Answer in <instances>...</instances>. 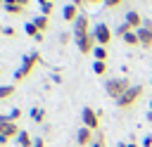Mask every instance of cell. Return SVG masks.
<instances>
[{"mask_svg":"<svg viewBox=\"0 0 152 147\" xmlns=\"http://www.w3.org/2000/svg\"><path fill=\"white\" fill-rule=\"evenodd\" d=\"M38 64H43L40 52H28V55H24V57H21V64H19V66H17V71H14V81L19 83V81L28 78Z\"/></svg>","mask_w":152,"mask_h":147,"instance_id":"cell-1","label":"cell"},{"mask_svg":"<svg viewBox=\"0 0 152 147\" xmlns=\"http://www.w3.org/2000/svg\"><path fill=\"white\" fill-rule=\"evenodd\" d=\"M128 88H131V81H128L126 76H121V78H107V81H104V92H107L114 102H116Z\"/></svg>","mask_w":152,"mask_h":147,"instance_id":"cell-2","label":"cell"},{"mask_svg":"<svg viewBox=\"0 0 152 147\" xmlns=\"http://www.w3.org/2000/svg\"><path fill=\"white\" fill-rule=\"evenodd\" d=\"M142 92H145V88H142L140 83H138V85H131V88L116 100V107H119V109H131V107L142 97Z\"/></svg>","mask_w":152,"mask_h":147,"instance_id":"cell-3","label":"cell"},{"mask_svg":"<svg viewBox=\"0 0 152 147\" xmlns=\"http://www.w3.org/2000/svg\"><path fill=\"white\" fill-rule=\"evenodd\" d=\"M81 121H83V126L86 128H90V130H100V111H95L93 107H83L81 109Z\"/></svg>","mask_w":152,"mask_h":147,"instance_id":"cell-4","label":"cell"},{"mask_svg":"<svg viewBox=\"0 0 152 147\" xmlns=\"http://www.w3.org/2000/svg\"><path fill=\"white\" fill-rule=\"evenodd\" d=\"M88 33H90V14H83L81 12V17L74 21V40L76 38H83Z\"/></svg>","mask_w":152,"mask_h":147,"instance_id":"cell-5","label":"cell"},{"mask_svg":"<svg viewBox=\"0 0 152 147\" xmlns=\"http://www.w3.org/2000/svg\"><path fill=\"white\" fill-rule=\"evenodd\" d=\"M93 36H95V43L97 45H107V43H112V28L107 26V24H95V28H93Z\"/></svg>","mask_w":152,"mask_h":147,"instance_id":"cell-6","label":"cell"},{"mask_svg":"<svg viewBox=\"0 0 152 147\" xmlns=\"http://www.w3.org/2000/svg\"><path fill=\"white\" fill-rule=\"evenodd\" d=\"M93 140H95V130H90V128H86V126L76 130V145H78V147H90Z\"/></svg>","mask_w":152,"mask_h":147,"instance_id":"cell-7","label":"cell"},{"mask_svg":"<svg viewBox=\"0 0 152 147\" xmlns=\"http://www.w3.org/2000/svg\"><path fill=\"white\" fill-rule=\"evenodd\" d=\"M95 36H93V31L88 33V36H83V38H76V47L83 52V55H90L93 50H95Z\"/></svg>","mask_w":152,"mask_h":147,"instance_id":"cell-8","label":"cell"},{"mask_svg":"<svg viewBox=\"0 0 152 147\" xmlns=\"http://www.w3.org/2000/svg\"><path fill=\"white\" fill-rule=\"evenodd\" d=\"M124 21H126V24H128L133 31H138V28L142 26V21H145V19L140 17V12H135V9H128V12H126V17H124Z\"/></svg>","mask_w":152,"mask_h":147,"instance_id":"cell-9","label":"cell"},{"mask_svg":"<svg viewBox=\"0 0 152 147\" xmlns=\"http://www.w3.org/2000/svg\"><path fill=\"white\" fill-rule=\"evenodd\" d=\"M21 130H19V123H14V121H2L0 123V135H7L10 140L12 138H17Z\"/></svg>","mask_w":152,"mask_h":147,"instance_id":"cell-10","label":"cell"},{"mask_svg":"<svg viewBox=\"0 0 152 147\" xmlns=\"http://www.w3.org/2000/svg\"><path fill=\"white\" fill-rule=\"evenodd\" d=\"M62 17H64V21L74 24V21L81 17V12H78V7H76V5H64V7H62Z\"/></svg>","mask_w":152,"mask_h":147,"instance_id":"cell-11","label":"cell"},{"mask_svg":"<svg viewBox=\"0 0 152 147\" xmlns=\"http://www.w3.org/2000/svg\"><path fill=\"white\" fill-rule=\"evenodd\" d=\"M135 33H138V40H140V45H142V47H152V28L140 26Z\"/></svg>","mask_w":152,"mask_h":147,"instance_id":"cell-12","label":"cell"},{"mask_svg":"<svg viewBox=\"0 0 152 147\" xmlns=\"http://www.w3.org/2000/svg\"><path fill=\"white\" fill-rule=\"evenodd\" d=\"M24 31H26V36H28V38H33V40H38V43L43 40V33L36 28V24H33V21H26V24H24Z\"/></svg>","mask_w":152,"mask_h":147,"instance_id":"cell-13","label":"cell"},{"mask_svg":"<svg viewBox=\"0 0 152 147\" xmlns=\"http://www.w3.org/2000/svg\"><path fill=\"white\" fill-rule=\"evenodd\" d=\"M31 21H33V24H36V28H38V31H40V33H43V31H48V28H50V19H48V17H45V14H36V17H33V19H31Z\"/></svg>","mask_w":152,"mask_h":147,"instance_id":"cell-14","label":"cell"},{"mask_svg":"<svg viewBox=\"0 0 152 147\" xmlns=\"http://www.w3.org/2000/svg\"><path fill=\"white\" fill-rule=\"evenodd\" d=\"M28 116H31L33 123H43V121H45V109H43V107H33Z\"/></svg>","mask_w":152,"mask_h":147,"instance_id":"cell-15","label":"cell"},{"mask_svg":"<svg viewBox=\"0 0 152 147\" xmlns=\"http://www.w3.org/2000/svg\"><path fill=\"white\" fill-rule=\"evenodd\" d=\"M17 142H19V147H33V138L28 135V130H21L17 135Z\"/></svg>","mask_w":152,"mask_h":147,"instance_id":"cell-16","label":"cell"},{"mask_svg":"<svg viewBox=\"0 0 152 147\" xmlns=\"http://www.w3.org/2000/svg\"><path fill=\"white\" fill-rule=\"evenodd\" d=\"M14 92H17V85H14V83H10V85H0V100H10Z\"/></svg>","mask_w":152,"mask_h":147,"instance_id":"cell-17","label":"cell"},{"mask_svg":"<svg viewBox=\"0 0 152 147\" xmlns=\"http://www.w3.org/2000/svg\"><path fill=\"white\" fill-rule=\"evenodd\" d=\"M93 55H95V62H107V57H109V52H107V47H102V45H95V50H93Z\"/></svg>","mask_w":152,"mask_h":147,"instance_id":"cell-18","label":"cell"},{"mask_svg":"<svg viewBox=\"0 0 152 147\" xmlns=\"http://www.w3.org/2000/svg\"><path fill=\"white\" fill-rule=\"evenodd\" d=\"M121 40H124L126 45H131V47H135V45H140V40H138V33H135V31H128V33H126V36H124Z\"/></svg>","mask_w":152,"mask_h":147,"instance_id":"cell-19","label":"cell"},{"mask_svg":"<svg viewBox=\"0 0 152 147\" xmlns=\"http://www.w3.org/2000/svg\"><path fill=\"white\" fill-rule=\"evenodd\" d=\"M2 7H5L7 14H19V17H21V14L26 12V7H19V5H2Z\"/></svg>","mask_w":152,"mask_h":147,"instance_id":"cell-20","label":"cell"},{"mask_svg":"<svg viewBox=\"0 0 152 147\" xmlns=\"http://www.w3.org/2000/svg\"><path fill=\"white\" fill-rule=\"evenodd\" d=\"M93 74H95V76L107 74V62H93Z\"/></svg>","mask_w":152,"mask_h":147,"instance_id":"cell-21","label":"cell"},{"mask_svg":"<svg viewBox=\"0 0 152 147\" xmlns=\"http://www.w3.org/2000/svg\"><path fill=\"white\" fill-rule=\"evenodd\" d=\"M128 31H133V28H131V26H128L126 21H121V24H119V26L114 28V36H121V38H124V36H126Z\"/></svg>","mask_w":152,"mask_h":147,"instance_id":"cell-22","label":"cell"},{"mask_svg":"<svg viewBox=\"0 0 152 147\" xmlns=\"http://www.w3.org/2000/svg\"><path fill=\"white\" fill-rule=\"evenodd\" d=\"M40 5V14H45V17H50L52 14V9H55V5L52 2H38Z\"/></svg>","mask_w":152,"mask_h":147,"instance_id":"cell-23","label":"cell"},{"mask_svg":"<svg viewBox=\"0 0 152 147\" xmlns=\"http://www.w3.org/2000/svg\"><path fill=\"white\" fill-rule=\"evenodd\" d=\"M90 147H104V133L102 130H97L95 133V140H93V145Z\"/></svg>","mask_w":152,"mask_h":147,"instance_id":"cell-24","label":"cell"},{"mask_svg":"<svg viewBox=\"0 0 152 147\" xmlns=\"http://www.w3.org/2000/svg\"><path fill=\"white\" fill-rule=\"evenodd\" d=\"M19 119H21V109H19V107H17V109H10V114H7V121H14V123H17Z\"/></svg>","mask_w":152,"mask_h":147,"instance_id":"cell-25","label":"cell"},{"mask_svg":"<svg viewBox=\"0 0 152 147\" xmlns=\"http://www.w3.org/2000/svg\"><path fill=\"white\" fill-rule=\"evenodd\" d=\"M124 5V0H104V7L107 9H116V7H121Z\"/></svg>","mask_w":152,"mask_h":147,"instance_id":"cell-26","label":"cell"},{"mask_svg":"<svg viewBox=\"0 0 152 147\" xmlns=\"http://www.w3.org/2000/svg\"><path fill=\"white\" fill-rule=\"evenodd\" d=\"M31 0H5V5H19V7H28Z\"/></svg>","mask_w":152,"mask_h":147,"instance_id":"cell-27","label":"cell"},{"mask_svg":"<svg viewBox=\"0 0 152 147\" xmlns=\"http://www.w3.org/2000/svg\"><path fill=\"white\" fill-rule=\"evenodd\" d=\"M2 36H7V38H14V36H17V31H14L12 26H5V31H2Z\"/></svg>","mask_w":152,"mask_h":147,"instance_id":"cell-28","label":"cell"},{"mask_svg":"<svg viewBox=\"0 0 152 147\" xmlns=\"http://www.w3.org/2000/svg\"><path fill=\"white\" fill-rule=\"evenodd\" d=\"M71 38H74V33H62V36H59V43H62V45H66Z\"/></svg>","mask_w":152,"mask_h":147,"instance_id":"cell-29","label":"cell"},{"mask_svg":"<svg viewBox=\"0 0 152 147\" xmlns=\"http://www.w3.org/2000/svg\"><path fill=\"white\" fill-rule=\"evenodd\" d=\"M142 147H152V135H145L142 138Z\"/></svg>","mask_w":152,"mask_h":147,"instance_id":"cell-30","label":"cell"},{"mask_svg":"<svg viewBox=\"0 0 152 147\" xmlns=\"http://www.w3.org/2000/svg\"><path fill=\"white\" fill-rule=\"evenodd\" d=\"M33 147H45V140H43V138H36V140H33Z\"/></svg>","mask_w":152,"mask_h":147,"instance_id":"cell-31","label":"cell"},{"mask_svg":"<svg viewBox=\"0 0 152 147\" xmlns=\"http://www.w3.org/2000/svg\"><path fill=\"white\" fill-rule=\"evenodd\" d=\"M7 142H10V138H7V135H0V147H5Z\"/></svg>","mask_w":152,"mask_h":147,"instance_id":"cell-32","label":"cell"},{"mask_svg":"<svg viewBox=\"0 0 152 147\" xmlns=\"http://www.w3.org/2000/svg\"><path fill=\"white\" fill-rule=\"evenodd\" d=\"M71 5H76V7H81V5H86V0H71Z\"/></svg>","mask_w":152,"mask_h":147,"instance_id":"cell-33","label":"cell"},{"mask_svg":"<svg viewBox=\"0 0 152 147\" xmlns=\"http://www.w3.org/2000/svg\"><path fill=\"white\" fill-rule=\"evenodd\" d=\"M86 2H88V5H100V2L104 5V0H86Z\"/></svg>","mask_w":152,"mask_h":147,"instance_id":"cell-34","label":"cell"},{"mask_svg":"<svg viewBox=\"0 0 152 147\" xmlns=\"http://www.w3.org/2000/svg\"><path fill=\"white\" fill-rule=\"evenodd\" d=\"M126 147H142V145H135V142H128Z\"/></svg>","mask_w":152,"mask_h":147,"instance_id":"cell-35","label":"cell"},{"mask_svg":"<svg viewBox=\"0 0 152 147\" xmlns=\"http://www.w3.org/2000/svg\"><path fill=\"white\" fill-rule=\"evenodd\" d=\"M147 121H152V111H147Z\"/></svg>","mask_w":152,"mask_h":147,"instance_id":"cell-36","label":"cell"},{"mask_svg":"<svg viewBox=\"0 0 152 147\" xmlns=\"http://www.w3.org/2000/svg\"><path fill=\"white\" fill-rule=\"evenodd\" d=\"M116 147H126V142H119V145H116Z\"/></svg>","mask_w":152,"mask_h":147,"instance_id":"cell-37","label":"cell"},{"mask_svg":"<svg viewBox=\"0 0 152 147\" xmlns=\"http://www.w3.org/2000/svg\"><path fill=\"white\" fill-rule=\"evenodd\" d=\"M38 2H52V0H38Z\"/></svg>","mask_w":152,"mask_h":147,"instance_id":"cell-38","label":"cell"},{"mask_svg":"<svg viewBox=\"0 0 152 147\" xmlns=\"http://www.w3.org/2000/svg\"><path fill=\"white\" fill-rule=\"evenodd\" d=\"M2 31H5V26H0V33H2Z\"/></svg>","mask_w":152,"mask_h":147,"instance_id":"cell-39","label":"cell"},{"mask_svg":"<svg viewBox=\"0 0 152 147\" xmlns=\"http://www.w3.org/2000/svg\"><path fill=\"white\" fill-rule=\"evenodd\" d=\"M0 5H5V0H0Z\"/></svg>","mask_w":152,"mask_h":147,"instance_id":"cell-40","label":"cell"},{"mask_svg":"<svg viewBox=\"0 0 152 147\" xmlns=\"http://www.w3.org/2000/svg\"><path fill=\"white\" fill-rule=\"evenodd\" d=\"M150 111H152V104H150Z\"/></svg>","mask_w":152,"mask_h":147,"instance_id":"cell-41","label":"cell"},{"mask_svg":"<svg viewBox=\"0 0 152 147\" xmlns=\"http://www.w3.org/2000/svg\"><path fill=\"white\" fill-rule=\"evenodd\" d=\"M150 83H152V81H150Z\"/></svg>","mask_w":152,"mask_h":147,"instance_id":"cell-42","label":"cell"},{"mask_svg":"<svg viewBox=\"0 0 152 147\" xmlns=\"http://www.w3.org/2000/svg\"><path fill=\"white\" fill-rule=\"evenodd\" d=\"M0 74H2V71H0Z\"/></svg>","mask_w":152,"mask_h":147,"instance_id":"cell-43","label":"cell"}]
</instances>
